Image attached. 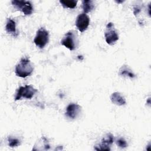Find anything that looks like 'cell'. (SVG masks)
I'll return each mask as SVG.
<instances>
[{"label":"cell","instance_id":"16","mask_svg":"<svg viewBox=\"0 0 151 151\" xmlns=\"http://www.w3.org/2000/svg\"><path fill=\"white\" fill-rule=\"evenodd\" d=\"M8 145L11 147H17L20 145V141L19 139L11 137V136L8 137Z\"/></svg>","mask_w":151,"mask_h":151},{"label":"cell","instance_id":"4","mask_svg":"<svg viewBox=\"0 0 151 151\" xmlns=\"http://www.w3.org/2000/svg\"><path fill=\"white\" fill-rule=\"evenodd\" d=\"M104 37L106 42L111 45H113L119 40V35L112 22H109L107 24Z\"/></svg>","mask_w":151,"mask_h":151},{"label":"cell","instance_id":"15","mask_svg":"<svg viewBox=\"0 0 151 151\" xmlns=\"http://www.w3.org/2000/svg\"><path fill=\"white\" fill-rule=\"evenodd\" d=\"M37 146H38V147L37 148L36 150H38L40 147H42V146L44 147V150H48L50 149V145L48 143V141L46 139V138L44 137H42L41 139L40 140V141L38 142Z\"/></svg>","mask_w":151,"mask_h":151},{"label":"cell","instance_id":"12","mask_svg":"<svg viewBox=\"0 0 151 151\" xmlns=\"http://www.w3.org/2000/svg\"><path fill=\"white\" fill-rule=\"evenodd\" d=\"M94 8V2L91 0L83 1H82V8L84 13L87 14L91 12Z\"/></svg>","mask_w":151,"mask_h":151},{"label":"cell","instance_id":"13","mask_svg":"<svg viewBox=\"0 0 151 151\" xmlns=\"http://www.w3.org/2000/svg\"><path fill=\"white\" fill-rule=\"evenodd\" d=\"M119 74L121 76H128L130 78H134L135 77V75L131 71V70L126 65H123L120 68L119 70Z\"/></svg>","mask_w":151,"mask_h":151},{"label":"cell","instance_id":"17","mask_svg":"<svg viewBox=\"0 0 151 151\" xmlns=\"http://www.w3.org/2000/svg\"><path fill=\"white\" fill-rule=\"evenodd\" d=\"M116 143L117 145L121 148H124L126 147L127 145V143L126 142V140L123 139V138H119L117 140H116Z\"/></svg>","mask_w":151,"mask_h":151},{"label":"cell","instance_id":"14","mask_svg":"<svg viewBox=\"0 0 151 151\" xmlns=\"http://www.w3.org/2000/svg\"><path fill=\"white\" fill-rule=\"evenodd\" d=\"M60 2L64 8L73 9L76 6L77 4V1H74V0L60 1Z\"/></svg>","mask_w":151,"mask_h":151},{"label":"cell","instance_id":"9","mask_svg":"<svg viewBox=\"0 0 151 151\" xmlns=\"http://www.w3.org/2000/svg\"><path fill=\"white\" fill-rule=\"evenodd\" d=\"M114 138L113 136L111 134H107L106 136H104L102 140L101 143L98 146H96L94 147L95 150H110L109 146L111 145L113 142Z\"/></svg>","mask_w":151,"mask_h":151},{"label":"cell","instance_id":"11","mask_svg":"<svg viewBox=\"0 0 151 151\" xmlns=\"http://www.w3.org/2000/svg\"><path fill=\"white\" fill-rule=\"evenodd\" d=\"M111 101L118 106H123L126 103L125 99L118 92L113 93L110 97Z\"/></svg>","mask_w":151,"mask_h":151},{"label":"cell","instance_id":"2","mask_svg":"<svg viewBox=\"0 0 151 151\" xmlns=\"http://www.w3.org/2000/svg\"><path fill=\"white\" fill-rule=\"evenodd\" d=\"M49 40V33L44 28H40L36 34L34 40L35 44L40 48H44L48 43Z\"/></svg>","mask_w":151,"mask_h":151},{"label":"cell","instance_id":"1","mask_svg":"<svg viewBox=\"0 0 151 151\" xmlns=\"http://www.w3.org/2000/svg\"><path fill=\"white\" fill-rule=\"evenodd\" d=\"M34 68L28 58H22L19 63L16 65L15 74L20 77L25 78L29 76L33 72Z\"/></svg>","mask_w":151,"mask_h":151},{"label":"cell","instance_id":"8","mask_svg":"<svg viewBox=\"0 0 151 151\" xmlns=\"http://www.w3.org/2000/svg\"><path fill=\"white\" fill-rule=\"evenodd\" d=\"M81 110V107L76 103H70L66 108L65 116L71 119L77 117Z\"/></svg>","mask_w":151,"mask_h":151},{"label":"cell","instance_id":"6","mask_svg":"<svg viewBox=\"0 0 151 151\" xmlns=\"http://www.w3.org/2000/svg\"><path fill=\"white\" fill-rule=\"evenodd\" d=\"M76 42L77 38L75 32L73 31H68L61 41V44L71 51L75 50L76 48Z\"/></svg>","mask_w":151,"mask_h":151},{"label":"cell","instance_id":"5","mask_svg":"<svg viewBox=\"0 0 151 151\" xmlns=\"http://www.w3.org/2000/svg\"><path fill=\"white\" fill-rule=\"evenodd\" d=\"M11 3L15 8L22 11L25 15H29L33 12V6L29 1L14 0Z\"/></svg>","mask_w":151,"mask_h":151},{"label":"cell","instance_id":"10","mask_svg":"<svg viewBox=\"0 0 151 151\" xmlns=\"http://www.w3.org/2000/svg\"><path fill=\"white\" fill-rule=\"evenodd\" d=\"M5 30L8 33L11 34L14 37H17L18 33L16 29V24L15 22L11 18H8L5 25Z\"/></svg>","mask_w":151,"mask_h":151},{"label":"cell","instance_id":"3","mask_svg":"<svg viewBox=\"0 0 151 151\" xmlns=\"http://www.w3.org/2000/svg\"><path fill=\"white\" fill-rule=\"evenodd\" d=\"M36 92L37 90L32 86L26 85L25 86H21L17 91L15 96V100H20L22 97L31 99Z\"/></svg>","mask_w":151,"mask_h":151},{"label":"cell","instance_id":"7","mask_svg":"<svg viewBox=\"0 0 151 151\" xmlns=\"http://www.w3.org/2000/svg\"><path fill=\"white\" fill-rule=\"evenodd\" d=\"M89 24L90 18L86 14L82 13L77 16L76 20V26L81 32H83L87 29Z\"/></svg>","mask_w":151,"mask_h":151}]
</instances>
